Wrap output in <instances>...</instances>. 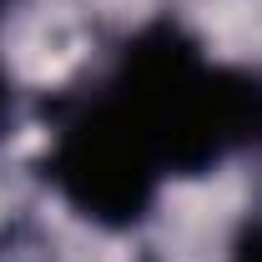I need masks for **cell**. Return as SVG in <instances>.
Wrapping results in <instances>:
<instances>
[{"mask_svg": "<svg viewBox=\"0 0 262 262\" xmlns=\"http://www.w3.org/2000/svg\"><path fill=\"white\" fill-rule=\"evenodd\" d=\"M40 182L101 232L151 222L171 182L262 157V66L222 61L171 10L116 40L101 71L46 91Z\"/></svg>", "mask_w": 262, "mask_h": 262, "instance_id": "obj_1", "label": "cell"}, {"mask_svg": "<svg viewBox=\"0 0 262 262\" xmlns=\"http://www.w3.org/2000/svg\"><path fill=\"white\" fill-rule=\"evenodd\" d=\"M10 5H15V0H0V26H5ZM10 121H15V81H10V66H5V56H0V141H5Z\"/></svg>", "mask_w": 262, "mask_h": 262, "instance_id": "obj_2", "label": "cell"}]
</instances>
